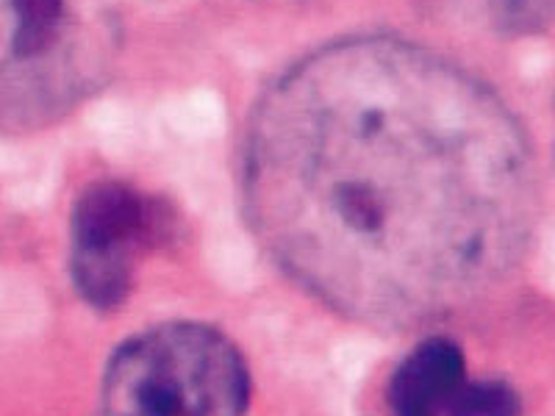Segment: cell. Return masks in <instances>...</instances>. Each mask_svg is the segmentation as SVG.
Wrapping results in <instances>:
<instances>
[{
  "label": "cell",
  "mask_w": 555,
  "mask_h": 416,
  "mask_svg": "<svg viewBox=\"0 0 555 416\" xmlns=\"http://www.w3.org/2000/svg\"><path fill=\"white\" fill-rule=\"evenodd\" d=\"M245 195L297 284L341 314L403 325L448 314L514 264L533 172L489 89L405 42L350 39L259 103Z\"/></svg>",
  "instance_id": "1"
},
{
  "label": "cell",
  "mask_w": 555,
  "mask_h": 416,
  "mask_svg": "<svg viewBox=\"0 0 555 416\" xmlns=\"http://www.w3.org/2000/svg\"><path fill=\"white\" fill-rule=\"evenodd\" d=\"M250 369L222 330L165 322L122 341L103 369L101 408L117 416H236Z\"/></svg>",
  "instance_id": "2"
},
{
  "label": "cell",
  "mask_w": 555,
  "mask_h": 416,
  "mask_svg": "<svg viewBox=\"0 0 555 416\" xmlns=\"http://www.w3.org/2000/svg\"><path fill=\"white\" fill-rule=\"evenodd\" d=\"M170 208L122 181H95L73 203L69 275L95 311H114L133 289L139 261L172 234Z\"/></svg>",
  "instance_id": "3"
},
{
  "label": "cell",
  "mask_w": 555,
  "mask_h": 416,
  "mask_svg": "<svg viewBox=\"0 0 555 416\" xmlns=\"http://www.w3.org/2000/svg\"><path fill=\"white\" fill-rule=\"evenodd\" d=\"M464 380L467 364L461 347L444 336H430L391 373L386 403L400 416H442Z\"/></svg>",
  "instance_id": "4"
},
{
  "label": "cell",
  "mask_w": 555,
  "mask_h": 416,
  "mask_svg": "<svg viewBox=\"0 0 555 416\" xmlns=\"http://www.w3.org/2000/svg\"><path fill=\"white\" fill-rule=\"evenodd\" d=\"M12 37L9 51L14 62H31L56 44L64 23V0H9Z\"/></svg>",
  "instance_id": "5"
},
{
  "label": "cell",
  "mask_w": 555,
  "mask_h": 416,
  "mask_svg": "<svg viewBox=\"0 0 555 416\" xmlns=\"http://www.w3.org/2000/svg\"><path fill=\"white\" fill-rule=\"evenodd\" d=\"M519 414L517 391L503 380H464L444 405L442 416H512Z\"/></svg>",
  "instance_id": "6"
}]
</instances>
